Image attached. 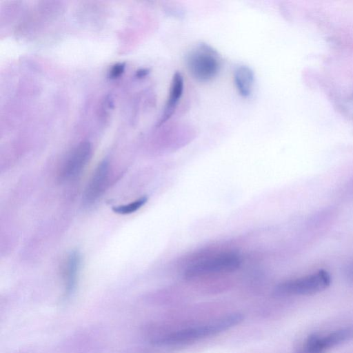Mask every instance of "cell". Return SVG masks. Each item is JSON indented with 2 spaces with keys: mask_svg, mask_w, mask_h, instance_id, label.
<instances>
[{
  "mask_svg": "<svg viewBox=\"0 0 353 353\" xmlns=\"http://www.w3.org/2000/svg\"><path fill=\"white\" fill-rule=\"evenodd\" d=\"M221 61L217 51L204 43L196 46L185 57L189 74L199 83L209 82L218 75Z\"/></svg>",
  "mask_w": 353,
  "mask_h": 353,
  "instance_id": "7a4b0ae2",
  "label": "cell"
},
{
  "mask_svg": "<svg viewBox=\"0 0 353 353\" xmlns=\"http://www.w3.org/2000/svg\"><path fill=\"white\" fill-rule=\"evenodd\" d=\"M80 263L81 255L77 250L70 252L65 259L63 267V276L68 293L71 292L76 285Z\"/></svg>",
  "mask_w": 353,
  "mask_h": 353,
  "instance_id": "30bf717a",
  "label": "cell"
},
{
  "mask_svg": "<svg viewBox=\"0 0 353 353\" xmlns=\"http://www.w3.org/2000/svg\"><path fill=\"white\" fill-rule=\"evenodd\" d=\"M108 163L101 162L94 171L83 194V201L87 205L93 203L103 192L108 182Z\"/></svg>",
  "mask_w": 353,
  "mask_h": 353,
  "instance_id": "52a82bcc",
  "label": "cell"
},
{
  "mask_svg": "<svg viewBox=\"0 0 353 353\" xmlns=\"http://www.w3.org/2000/svg\"><path fill=\"white\" fill-rule=\"evenodd\" d=\"M92 148L89 142H82L71 152L65 161L61 176L63 179H70L78 175L85 166L91 157Z\"/></svg>",
  "mask_w": 353,
  "mask_h": 353,
  "instance_id": "8992f818",
  "label": "cell"
},
{
  "mask_svg": "<svg viewBox=\"0 0 353 353\" xmlns=\"http://www.w3.org/2000/svg\"><path fill=\"white\" fill-rule=\"evenodd\" d=\"M183 90V77L181 72H176L172 77L168 97L158 125L163 124L172 117L182 97Z\"/></svg>",
  "mask_w": 353,
  "mask_h": 353,
  "instance_id": "ba28073f",
  "label": "cell"
},
{
  "mask_svg": "<svg viewBox=\"0 0 353 353\" xmlns=\"http://www.w3.org/2000/svg\"><path fill=\"white\" fill-rule=\"evenodd\" d=\"M344 272L345 278L353 283V261L345 267Z\"/></svg>",
  "mask_w": 353,
  "mask_h": 353,
  "instance_id": "5bb4252c",
  "label": "cell"
},
{
  "mask_svg": "<svg viewBox=\"0 0 353 353\" xmlns=\"http://www.w3.org/2000/svg\"><path fill=\"white\" fill-rule=\"evenodd\" d=\"M234 83L236 89L242 97H249L254 84V73L247 65H239L236 68L233 74Z\"/></svg>",
  "mask_w": 353,
  "mask_h": 353,
  "instance_id": "9c48e42d",
  "label": "cell"
},
{
  "mask_svg": "<svg viewBox=\"0 0 353 353\" xmlns=\"http://www.w3.org/2000/svg\"><path fill=\"white\" fill-rule=\"evenodd\" d=\"M125 63H119L112 66L110 71V77L112 79L119 77L124 71Z\"/></svg>",
  "mask_w": 353,
  "mask_h": 353,
  "instance_id": "4fadbf2b",
  "label": "cell"
},
{
  "mask_svg": "<svg viewBox=\"0 0 353 353\" xmlns=\"http://www.w3.org/2000/svg\"><path fill=\"white\" fill-rule=\"evenodd\" d=\"M148 71L146 70H141L137 72V76L139 77H145L148 74Z\"/></svg>",
  "mask_w": 353,
  "mask_h": 353,
  "instance_id": "9a60e30c",
  "label": "cell"
},
{
  "mask_svg": "<svg viewBox=\"0 0 353 353\" xmlns=\"http://www.w3.org/2000/svg\"><path fill=\"white\" fill-rule=\"evenodd\" d=\"M243 319V315L240 313L232 314L210 324L188 327L156 337L152 343L163 346L190 343L227 330L240 323Z\"/></svg>",
  "mask_w": 353,
  "mask_h": 353,
  "instance_id": "6da1fadb",
  "label": "cell"
},
{
  "mask_svg": "<svg viewBox=\"0 0 353 353\" xmlns=\"http://www.w3.org/2000/svg\"><path fill=\"white\" fill-rule=\"evenodd\" d=\"M352 338V327L341 328L324 335L312 334L305 339L296 353H325Z\"/></svg>",
  "mask_w": 353,
  "mask_h": 353,
  "instance_id": "5b68a950",
  "label": "cell"
},
{
  "mask_svg": "<svg viewBox=\"0 0 353 353\" xmlns=\"http://www.w3.org/2000/svg\"><path fill=\"white\" fill-rule=\"evenodd\" d=\"M339 105L348 117L353 118V92L345 96Z\"/></svg>",
  "mask_w": 353,
  "mask_h": 353,
  "instance_id": "7c38bea8",
  "label": "cell"
},
{
  "mask_svg": "<svg viewBox=\"0 0 353 353\" xmlns=\"http://www.w3.org/2000/svg\"><path fill=\"white\" fill-rule=\"evenodd\" d=\"M240 256L233 252L214 254L195 261L184 272L186 279H194L216 274L232 272L239 268Z\"/></svg>",
  "mask_w": 353,
  "mask_h": 353,
  "instance_id": "3957f363",
  "label": "cell"
},
{
  "mask_svg": "<svg viewBox=\"0 0 353 353\" xmlns=\"http://www.w3.org/2000/svg\"><path fill=\"white\" fill-rule=\"evenodd\" d=\"M148 201L146 196H142L128 204L114 206L112 210L119 214H129L141 208Z\"/></svg>",
  "mask_w": 353,
  "mask_h": 353,
  "instance_id": "8fae6325",
  "label": "cell"
},
{
  "mask_svg": "<svg viewBox=\"0 0 353 353\" xmlns=\"http://www.w3.org/2000/svg\"><path fill=\"white\" fill-rule=\"evenodd\" d=\"M331 283L330 274L324 270L279 283L274 290L278 296H303L319 293Z\"/></svg>",
  "mask_w": 353,
  "mask_h": 353,
  "instance_id": "277c9868",
  "label": "cell"
}]
</instances>
